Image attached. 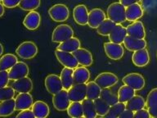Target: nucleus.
Listing matches in <instances>:
<instances>
[{"instance_id": "obj_6", "label": "nucleus", "mask_w": 157, "mask_h": 118, "mask_svg": "<svg viewBox=\"0 0 157 118\" xmlns=\"http://www.w3.org/2000/svg\"><path fill=\"white\" fill-rule=\"evenodd\" d=\"M123 83L124 85L130 86L135 91L142 90L145 87L146 81H145L144 77L138 73H129L122 79Z\"/></svg>"}, {"instance_id": "obj_22", "label": "nucleus", "mask_w": 157, "mask_h": 118, "mask_svg": "<svg viewBox=\"0 0 157 118\" xmlns=\"http://www.w3.org/2000/svg\"><path fill=\"white\" fill-rule=\"evenodd\" d=\"M12 88L18 93H29L33 89V81L28 76L18 79L12 83Z\"/></svg>"}, {"instance_id": "obj_43", "label": "nucleus", "mask_w": 157, "mask_h": 118, "mask_svg": "<svg viewBox=\"0 0 157 118\" xmlns=\"http://www.w3.org/2000/svg\"><path fill=\"white\" fill-rule=\"evenodd\" d=\"M10 81L9 73L7 71H0V88L7 86Z\"/></svg>"}, {"instance_id": "obj_29", "label": "nucleus", "mask_w": 157, "mask_h": 118, "mask_svg": "<svg viewBox=\"0 0 157 118\" xmlns=\"http://www.w3.org/2000/svg\"><path fill=\"white\" fill-rule=\"evenodd\" d=\"M18 61L17 57L12 53H7L0 58V71H8Z\"/></svg>"}, {"instance_id": "obj_24", "label": "nucleus", "mask_w": 157, "mask_h": 118, "mask_svg": "<svg viewBox=\"0 0 157 118\" xmlns=\"http://www.w3.org/2000/svg\"><path fill=\"white\" fill-rule=\"evenodd\" d=\"M73 79L75 84H86L90 79V72L86 66L76 67L74 70Z\"/></svg>"}, {"instance_id": "obj_54", "label": "nucleus", "mask_w": 157, "mask_h": 118, "mask_svg": "<svg viewBox=\"0 0 157 118\" xmlns=\"http://www.w3.org/2000/svg\"><path fill=\"white\" fill-rule=\"evenodd\" d=\"M156 57H157V53H156Z\"/></svg>"}, {"instance_id": "obj_16", "label": "nucleus", "mask_w": 157, "mask_h": 118, "mask_svg": "<svg viewBox=\"0 0 157 118\" xmlns=\"http://www.w3.org/2000/svg\"><path fill=\"white\" fill-rule=\"evenodd\" d=\"M89 12L85 5L79 4L75 7L73 10V17L75 22L79 26L88 25Z\"/></svg>"}, {"instance_id": "obj_11", "label": "nucleus", "mask_w": 157, "mask_h": 118, "mask_svg": "<svg viewBox=\"0 0 157 118\" xmlns=\"http://www.w3.org/2000/svg\"><path fill=\"white\" fill-rule=\"evenodd\" d=\"M101 88H110L115 85L119 81L117 76L111 72H102L99 74L94 80Z\"/></svg>"}, {"instance_id": "obj_9", "label": "nucleus", "mask_w": 157, "mask_h": 118, "mask_svg": "<svg viewBox=\"0 0 157 118\" xmlns=\"http://www.w3.org/2000/svg\"><path fill=\"white\" fill-rule=\"evenodd\" d=\"M104 50L106 56L112 60H120L124 54V49L121 44H115L112 42H108L104 44Z\"/></svg>"}, {"instance_id": "obj_13", "label": "nucleus", "mask_w": 157, "mask_h": 118, "mask_svg": "<svg viewBox=\"0 0 157 118\" xmlns=\"http://www.w3.org/2000/svg\"><path fill=\"white\" fill-rule=\"evenodd\" d=\"M105 19H106V16L102 9L93 8L91 10L88 14V26L93 29H97Z\"/></svg>"}, {"instance_id": "obj_42", "label": "nucleus", "mask_w": 157, "mask_h": 118, "mask_svg": "<svg viewBox=\"0 0 157 118\" xmlns=\"http://www.w3.org/2000/svg\"><path fill=\"white\" fill-rule=\"evenodd\" d=\"M157 105V88H154L150 91L146 100V107L151 108Z\"/></svg>"}, {"instance_id": "obj_23", "label": "nucleus", "mask_w": 157, "mask_h": 118, "mask_svg": "<svg viewBox=\"0 0 157 118\" xmlns=\"http://www.w3.org/2000/svg\"><path fill=\"white\" fill-rule=\"evenodd\" d=\"M127 35L126 28L123 26L121 24H116L108 36L110 42L115 43V44H123L125 37Z\"/></svg>"}, {"instance_id": "obj_48", "label": "nucleus", "mask_w": 157, "mask_h": 118, "mask_svg": "<svg viewBox=\"0 0 157 118\" xmlns=\"http://www.w3.org/2000/svg\"><path fill=\"white\" fill-rule=\"evenodd\" d=\"M148 112H149L151 117L157 118V105L148 108Z\"/></svg>"}, {"instance_id": "obj_1", "label": "nucleus", "mask_w": 157, "mask_h": 118, "mask_svg": "<svg viewBox=\"0 0 157 118\" xmlns=\"http://www.w3.org/2000/svg\"><path fill=\"white\" fill-rule=\"evenodd\" d=\"M126 7L120 2H113L107 7V17L109 19L115 22L116 24H121L126 21L125 16Z\"/></svg>"}, {"instance_id": "obj_10", "label": "nucleus", "mask_w": 157, "mask_h": 118, "mask_svg": "<svg viewBox=\"0 0 157 118\" xmlns=\"http://www.w3.org/2000/svg\"><path fill=\"white\" fill-rule=\"evenodd\" d=\"M44 85L48 92L53 95L63 89L61 77L55 74H50L47 76L44 81Z\"/></svg>"}, {"instance_id": "obj_18", "label": "nucleus", "mask_w": 157, "mask_h": 118, "mask_svg": "<svg viewBox=\"0 0 157 118\" xmlns=\"http://www.w3.org/2000/svg\"><path fill=\"white\" fill-rule=\"evenodd\" d=\"M16 102V110L22 111L25 109H29L33 105V96L29 93H19L15 98Z\"/></svg>"}, {"instance_id": "obj_38", "label": "nucleus", "mask_w": 157, "mask_h": 118, "mask_svg": "<svg viewBox=\"0 0 157 118\" xmlns=\"http://www.w3.org/2000/svg\"><path fill=\"white\" fill-rule=\"evenodd\" d=\"M100 98H101L102 99L106 102L107 103H109L110 106L115 104L117 102H119L118 100V95H116L115 93H113V91H111L109 88H101V92Z\"/></svg>"}, {"instance_id": "obj_20", "label": "nucleus", "mask_w": 157, "mask_h": 118, "mask_svg": "<svg viewBox=\"0 0 157 118\" xmlns=\"http://www.w3.org/2000/svg\"><path fill=\"white\" fill-rule=\"evenodd\" d=\"M74 56L75 57L76 60L78 64L83 66H90L93 64V55L88 49H78L73 53Z\"/></svg>"}, {"instance_id": "obj_21", "label": "nucleus", "mask_w": 157, "mask_h": 118, "mask_svg": "<svg viewBox=\"0 0 157 118\" xmlns=\"http://www.w3.org/2000/svg\"><path fill=\"white\" fill-rule=\"evenodd\" d=\"M132 61L135 66L138 67L147 66L150 62V56L146 48L135 51L132 56Z\"/></svg>"}, {"instance_id": "obj_36", "label": "nucleus", "mask_w": 157, "mask_h": 118, "mask_svg": "<svg viewBox=\"0 0 157 118\" xmlns=\"http://www.w3.org/2000/svg\"><path fill=\"white\" fill-rule=\"evenodd\" d=\"M126 108V104L122 102H117L115 104L110 106L109 112L105 117L106 118H117L120 117V114L123 112V111Z\"/></svg>"}, {"instance_id": "obj_12", "label": "nucleus", "mask_w": 157, "mask_h": 118, "mask_svg": "<svg viewBox=\"0 0 157 118\" xmlns=\"http://www.w3.org/2000/svg\"><path fill=\"white\" fill-rule=\"evenodd\" d=\"M29 66L23 61H17L8 71L9 78L12 81H17L18 79L26 77L29 75Z\"/></svg>"}, {"instance_id": "obj_51", "label": "nucleus", "mask_w": 157, "mask_h": 118, "mask_svg": "<svg viewBox=\"0 0 157 118\" xmlns=\"http://www.w3.org/2000/svg\"><path fill=\"white\" fill-rule=\"evenodd\" d=\"M3 51H4L3 46H2V44L0 43V56H2V53H3Z\"/></svg>"}, {"instance_id": "obj_31", "label": "nucleus", "mask_w": 157, "mask_h": 118, "mask_svg": "<svg viewBox=\"0 0 157 118\" xmlns=\"http://www.w3.org/2000/svg\"><path fill=\"white\" fill-rule=\"evenodd\" d=\"M118 100L122 103H127L135 95V90L130 86L124 85H122L118 90Z\"/></svg>"}, {"instance_id": "obj_33", "label": "nucleus", "mask_w": 157, "mask_h": 118, "mask_svg": "<svg viewBox=\"0 0 157 118\" xmlns=\"http://www.w3.org/2000/svg\"><path fill=\"white\" fill-rule=\"evenodd\" d=\"M87 85V95L86 98L94 100L100 97L101 88L96 83L95 81H89L86 84Z\"/></svg>"}, {"instance_id": "obj_5", "label": "nucleus", "mask_w": 157, "mask_h": 118, "mask_svg": "<svg viewBox=\"0 0 157 118\" xmlns=\"http://www.w3.org/2000/svg\"><path fill=\"white\" fill-rule=\"evenodd\" d=\"M52 103L55 109L59 112H64L67 110L69 105L71 104V100L68 95V90L65 88L61 89L52 97Z\"/></svg>"}, {"instance_id": "obj_15", "label": "nucleus", "mask_w": 157, "mask_h": 118, "mask_svg": "<svg viewBox=\"0 0 157 118\" xmlns=\"http://www.w3.org/2000/svg\"><path fill=\"white\" fill-rule=\"evenodd\" d=\"M128 35L136 38V39H144L146 37V30L144 25L140 21L133 22L132 24L128 25L126 27Z\"/></svg>"}, {"instance_id": "obj_47", "label": "nucleus", "mask_w": 157, "mask_h": 118, "mask_svg": "<svg viewBox=\"0 0 157 118\" xmlns=\"http://www.w3.org/2000/svg\"><path fill=\"white\" fill-rule=\"evenodd\" d=\"M134 117V112L128 108H125L123 112L120 114V118H132Z\"/></svg>"}, {"instance_id": "obj_26", "label": "nucleus", "mask_w": 157, "mask_h": 118, "mask_svg": "<svg viewBox=\"0 0 157 118\" xmlns=\"http://www.w3.org/2000/svg\"><path fill=\"white\" fill-rule=\"evenodd\" d=\"M80 45L81 44L79 39H78L75 37H71L66 41L60 43L56 49L69 52V53H74L75 50L80 48Z\"/></svg>"}, {"instance_id": "obj_37", "label": "nucleus", "mask_w": 157, "mask_h": 118, "mask_svg": "<svg viewBox=\"0 0 157 118\" xmlns=\"http://www.w3.org/2000/svg\"><path fill=\"white\" fill-rule=\"evenodd\" d=\"M116 23L114 22L113 21H111L110 19H105L104 22L101 23V24L97 28V30H98V33L100 35H102V36H106V35H109L110 33L111 32L114 27L115 26Z\"/></svg>"}, {"instance_id": "obj_44", "label": "nucleus", "mask_w": 157, "mask_h": 118, "mask_svg": "<svg viewBox=\"0 0 157 118\" xmlns=\"http://www.w3.org/2000/svg\"><path fill=\"white\" fill-rule=\"evenodd\" d=\"M17 118H34V114L33 112V111L29 110V109H25V110L21 111V112H19L17 115Z\"/></svg>"}, {"instance_id": "obj_34", "label": "nucleus", "mask_w": 157, "mask_h": 118, "mask_svg": "<svg viewBox=\"0 0 157 118\" xmlns=\"http://www.w3.org/2000/svg\"><path fill=\"white\" fill-rule=\"evenodd\" d=\"M66 111H67V114L71 117L79 118L83 116L82 102H71Z\"/></svg>"}, {"instance_id": "obj_27", "label": "nucleus", "mask_w": 157, "mask_h": 118, "mask_svg": "<svg viewBox=\"0 0 157 118\" xmlns=\"http://www.w3.org/2000/svg\"><path fill=\"white\" fill-rule=\"evenodd\" d=\"M73 72L74 69L66 67V66H64V68L61 70L60 77H61L63 88H65L66 90H68L69 88L75 84L73 79Z\"/></svg>"}, {"instance_id": "obj_3", "label": "nucleus", "mask_w": 157, "mask_h": 118, "mask_svg": "<svg viewBox=\"0 0 157 118\" xmlns=\"http://www.w3.org/2000/svg\"><path fill=\"white\" fill-rule=\"evenodd\" d=\"M74 35V30L72 27L69 25H59L54 29L52 34V40L54 43H62L69 39Z\"/></svg>"}, {"instance_id": "obj_46", "label": "nucleus", "mask_w": 157, "mask_h": 118, "mask_svg": "<svg viewBox=\"0 0 157 118\" xmlns=\"http://www.w3.org/2000/svg\"><path fill=\"white\" fill-rule=\"evenodd\" d=\"M21 0H2V4L7 8H13L19 6Z\"/></svg>"}, {"instance_id": "obj_30", "label": "nucleus", "mask_w": 157, "mask_h": 118, "mask_svg": "<svg viewBox=\"0 0 157 118\" xmlns=\"http://www.w3.org/2000/svg\"><path fill=\"white\" fill-rule=\"evenodd\" d=\"M83 105V116L86 118H95L98 116L97 112H96L95 104L94 101L92 99H88L86 98L82 101Z\"/></svg>"}, {"instance_id": "obj_45", "label": "nucleus", "mask_w": 157, "mask_h": 118, "mask_svg": "<svg viewBox=\"0 0 157 118\" xmlns=\"http://www.w3.org/2000/svg\"><path fill=\"white\" fill-rule=\"evenodd\" d=\"M134 117L135 118H150V113L148 110L145 109V108H142L138 111L134 112Z\"/></svg>"}, {"instance_id": "obj_2", "label": "nucleus", "mask_w": 157, "mask_h": 118, "mask_svg": "<svg viewBox=\"0 0 157 118\" xmlns=\"http://www.w3.org/2000/svg\"><path fill=\"white\" fill-rule=\"evenodd\" d=\"M38 47L34 42L32 41H25L20 44L16 49L17 56L20 57L22 59H29L34 58L38 53Z\"/></svg>"}, {"instance_id": "obj_25", "label": "nucleus", "mask_w": 157, "mask_h": 118, "mask_svg": "<svg viewBox=\"0 0 157 118\" xmlns=\"http://www.w3.org/2000/svg\"><path fill=\"white\" fill-rule=\"evenodd\" d=\"M32 111L37 118H45L48 116L50 108L46 103L43 101H36L32 105Z\"/></svg>"}, {"instance_id": "obj_52", "label": "nucleus", "mask_w": 157, "mask_h": 118, "mask_svg": "<svg viewBox=\"0 0 157 118\" xmlns=\"http://www.w3.org/2000/svg\"><path fill=\"white\" fill-rule=\"evenodd\" d=\"M140 1H141V0H137V2H140Z\"/></svg>"}, {"instance_id": "obj_19", "label": "nucleus", "mask_w": 157, "mask_h": 118, "mask_svg": "<svg viewBox=\"0 0 157 118\" xmlns=\"http://www.w3.org/2000/svg\"><path fill=\"white\" fill-rule=\"evenodd\" d=\"M124 45V48L128 49V51L135 52L140 49H145L147 47V41L145 39H136L133 37H131L129 35H127L125 37L124 40L123 42Z\"/></svg>"}, {"instance_id": "obj_14", "label": "nucleus", "mask_w": 157, "mask_h": 118, "mask_svg": "<svg viewBox=\"0 0 157 118\" xmlns=\"http://www.w3.org/2000/svg\"><path fill=\"white\" fill-rule=\"evenodd\" d=\"M143 15H144V11L142 9L141 4L138 2H135L125 8V16H126V21L128 22H136L140 18H142Z\"/></svg>"}, {"instance_id": "obj_41", "label": "nucleus", "mask_w": 157, "mask_h": 118, "mask_svg": "<svg viewBox=\"0 0 157 118\" xmlns=\"http://www.w3.org/2000/svg\"><path fill=\"white\" fill-rule=\"evenodd\" d=\"M15 89L12 86H5L0 88V102L11 99L15 97Z\"/></svg>"}, {"instance_id": "obj_32", "label": "nucleus", "mask_w": 157, "mask_h": 118, "mask_svg": "<svg viewBox=\"0 0 157 118\" xmlns=\"http://www.w3.org/2000/svg\"><path fill=\"white\" fill-rule=\"evenodd\" d=\"M145 107H146V101H145L144 98L141 95L135 94L129 101H128L126 103V108L133 111V112L144 108Z\"/></svg>"}, {"instance_id": "obj_53", "label": "nucleus", "mask_w": 157, "mask_h": 118, "mask_svg": "<svg viewBox=\"0 0 157 118\" xmlns=\"http://www.w3.org/2000/svg\"><path fill=\"white\" fill-rule=\"evenodd\" d=\"M1 1H2V0H0V2H1Z\"/></svg>"}, {"instance_id": "obj_8", "label": "nucleus", "mask_w": 157, "mask_h": 118, "mask_svg": "<svg viewBox=\"0 0 157 118\" xmlns=\"http://www.w3.org/2000/svg\"><path fill=\"white\" fill-rule=\"evenodd\" d=\"M68 95L71 102H82L87 95L86 84H74L68 89Z\"/></svg>"}, {"instance_id": "obj_40", "label": "nucleus", "mask_w": 157, "mask_h": 118, "mask_svg": "<svg viewBox=\"0 0 157 118\" xmlns=\"http://www.w3.org/2000/svg\"><path fill=\"white\" fill-rule=\"evenodd\" d=\"M140 4L144 12L157 13V0H141Z\"/></svg>"}, {"instance_id": "obj_35", "label": "nucleus", "mask_w": 157, "mask_h": 118, "mask_svg": "<svg viewBox=\"0 0 157 118\" xmlns=\"http://www.w3.org/2000/svg\"><path fill=\"white\" fill-rule=\"evenodd\" d=\"M94 104H95L96 112L97 114L99 116H105L109 112V109L110 108V105L107 103L104 99L101 98H98L94 99Z\"/></svg>"}, {"instance_id": "obj_4", "label": "nucleus", "mask_w": 157, "mask_h": 118, "mask_svg": "<svg viewBox=\"0 0 157 118\" xmlns=\"http://www.w3.org/2000/svg\"><path fill=\"white\" fill-rule=\"evenodd\" d=\"M48 14L52 20H53L56 22H65L70 17V10L68 7L65 4L53 5L48 9Z\"/></svg>"}, {"instance_id": "obj_39", "label": "nucleus", "mask_w": 157, "mask_h": 118, "mask_svg": "<svg viewBox=\"0 0 157 118\" xmlns=\"http://www.w3.org/2000/svg\"><path fill=\"white\" fill-rule=\"evenodd\" d=\"M41 4V0H21L19 7L23 11H34L39 8Z\"/></svg>"}, {"instance_id": "obj_17", "label": "nucleus", "mask_w": 157, "mask_h": 118, "mask_svg": "<svg viewBox=\"0 0 157 118\" xmlns=\"http://www.w3.org/2000/svg\"><path fill=\"white\" fill-rule=\"evenodd\" d=\"M41 23V16L38 12L30 11L25 17L23 25L26 29L29 30H35L39 27Z\"/></svg>"}, {"instance_id": "obj_49", "label": "nucleus", "mask_w": 157, "mask_h": 118, "mask_svg": "<svg viewBox=\"0 0 157 118\" xmlns=\"http://www.w3.org/2000/svg\"><path fill=\"white\" fill-rule=\"evenodd\" d=\"M120 2L126 7L129 5L133 4L135 2H137V0H120Z\"/></svg>"}, {"instance_id": "obj_28", "label": "nucleus", "mask_w": 157, "mask_h": 118, "mask_svg": "<svg viewBox=\"0 0 157 118\" xmlns=\"http://www.w3.org/2000/svg\"><path fill=\"white\" fill-rule=\"evenodd\" d=\"M16 111L14 98L7 99L0 103V116H9Z\"/></svg>"}, {"instance_id": "obj_7", "label": "nucleus", "mask_w": 157, "mask_h": 118, "mask_svg": "<svg viewBox=\"0 0 157 118\" xmlns=\"http://www.w3.org/2000/svg\"><path fill=\"white\" fill-rule=\"evenodd\" d=\"M55 56L59 62L66 67L75 69L78 66V61L76 60L75 57L74 56L73 53H69V52L56 49Z\"/></svg>"}, {"instance_id": "obj_50", "label": "nucleus", "mask_w": 157, "mask_h": 118, "mask_svg": "<svg viewBox=\"0 0 157 118\" xmlns=\"http://www.w3.org/2000/svg\"><path fill=\"white\" fill-rule=\"evenodd\" d=\"M4 12H5V9H4V6L2 3L0 2V17H2L4 14Z\"/></svg>"}]
</instances>
